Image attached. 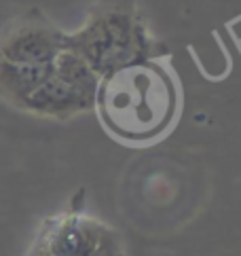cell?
I'll list each match as a JSON object with an SVG mask.
<instances>
[{"instance_id":"obj_1","label":"cell","mask_w":241,"mask_h":256,"mask_svg":"<svg viewBox=\"0 0 241 256\" xmlns=\"http://www.w3.org/2000/svg\"><path fill=\"white\" fill-rule=\"evenodd\" d=\"M64 49L76 53L102 76L144 64L154 53L136 0H102L74 34H64Z\"/></svg>"},{"instance_id":"obj_2","label":"cell","mask_w":241,"mask_h":256,"mask_svg":"<svg viewBox=\"0 0 241 256\" xmlns=\"http://www.w3.org/2000/svg\"><path fill=\"white\" fill-rule=\"evenodd\" d=\"M102 106L108 125L116 134L144 138L163 127L172 110V91L154 68L129 66L108 76L102 91Z\"/></svg>"},{"instance_id":"obj_3","label":"cell","mask_w":241,"mask_h":256,"mask_svg":"<svg viewBox=\"0 0 241 256\" xmlns=\"http://www.w3.org/2000/svg\"><path fill=\"white\" fill-rule=\"evenodd\" d=\"M100 76L76 53L62 49L51 62V74L28 96L22 106L44 116H72L94 108Z\"/></svg>"},{"instance_id":"obj_4","label":"cell","mask_w":241,"mask_h":256,"mask_svg":"<svg viewBox=\"0 0 241 256\" xmlns=\"http://www.w3.org/2000/svg\"><path fill=\"white\" fill-rule=\"evenodd\" d=\"M64 49V32L40 15L17 20L0 34V58L15 64H51Z\"/></svg>"},{"instance_id":"obj_5","label":"cell","mask_w":241,"mask_h":256,"mask_svg":"<svg viewBox=\"0 0 241 256\" xmlns=\"http://www.w3.org/2000/svg\"><path fill=\"white\" fill-rule=\"evenodd\" d=\"M51 74V64H15L0 58V96L13 104L22 102Z\"/></svg>"},{"instance_id":"obj_6","label":"cell","mask_w":241,"mask_h":256,"mask_svg":"<svg viewBox=\"0 0 241 256\" xmlns=\"http://www.w3.org/2000/svg\"><path fill=\"white\" fill-rule=\"evenodd\" d=\"M104 224L89 218H72L64 222L51 242L53 256H89L96 250Z\"/></svg>"},{"instance_id":"obj_7","label":"cell","mask_w":241,"mask_h":256,"mask_svg":"<svg viewBox=\"0 0 241 256\" xmlns=\"http://www.w3.org/2000/svg\"><path fill=\"white\" fill-rule=\"evenodd\" d=\"M89 256H123L120 254V246H118V240L114 231H110V228L104 226V231L100 235V242L96 246V250L91 252Z\"/></svg>"}]
</instances>
